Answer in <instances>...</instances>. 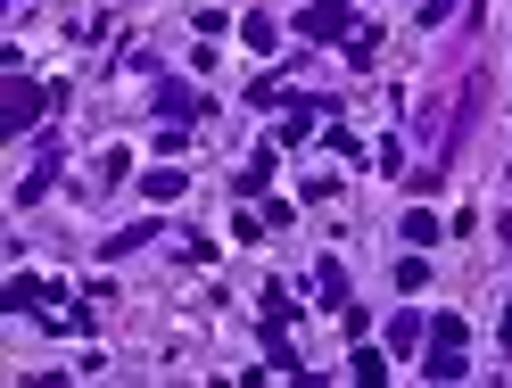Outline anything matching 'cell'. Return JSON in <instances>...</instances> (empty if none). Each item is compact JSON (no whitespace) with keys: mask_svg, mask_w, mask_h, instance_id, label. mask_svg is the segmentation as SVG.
<instances>
[{"mask_svg":"<svg viewBox=\"0 0 512 388\" xmlns=\"http://www.w3.org/2000/svg\"><path fill=\"white\" fill-rule=\"evenodd\" d=\"M430 380H463V322L455 314H438L430 322V364H422Z\"/></svg>","mask_w":512,"mask_h":388,"instance_id":"6da1fadb","label":"cell"},{"mask_svg":"<svg viewBox=\"0 0 512 388\" xmlns=\"http://www.w3.org/2000/svg\"><path fill=\"white\" fill-rule=\"evenodd\" d=\"M157 108H166V116H190V108H199V91H182V83H166V91H157Z\"/></svg>","mask_w":512,"mask_h":388,"instance_id":"5b68a950","label":"cell"},{"mask_svg":"<svg viewBox=\"0 0 512 388\" xmlns=\"http://www.w3.org/2000/svg\"><path fill=\"white\" fill-rule=\"evenodd\" d=\"M306 34L323 42V34H347V0H314L306 9Z\"/></svg>","mask_w":512,"mask_h":388,"instance_id":"3957f363","label":"cell"},{"mask_svg":"<svg viewBox=\"0 0 512 388\" xmlns=\"http://www.w3.org/2000/svg\"><path fill=\"white\" fill-rule=\"evenodd\" d=\"M504 347H512V314H504Z\"/></svg>","mask_w":512,"mask_h":388,"instance_id":"8992f818","label":"cell"},{"mask_svg":"<svg viewBox=\"0 0 512 388\" xmlns=\"http://www.w3.org/2000/svg\"><path fill=\"white\" fill-rule=\"evenodd\" d=\"M504 240H512V223H504Z\"/></svg>","mask_w":512,"mask_h":388,"instance_id":"52a82bcc","label":"cell"},{"mask_svg":"<svg viewBox=\"0 0 512 388\" xmlns=\"http://www.w3.org/2000/svg\"><path fill=\"white\" fill-rule=\"evenodd\" d=\"M422 331H430V322H413V314H397V322H389V347H397V355H413V339H422Z\"/></svg>","mask_w":512,"mask_h":388,"instance_id":"277c9868","label":"cell"},{"mask_svg":"<svg viewBox=\"0 0 512 388\" xmlns=\"http://www.w3.org/2000/svg\"><path fill=\"white\" fill-rule=\"evenodd\" d=\"M34 116H42V91H34V83H9V108H0V133H25Z\"/></svg>","mask_w":512,"mask_h":388,"instance_id":"7a4b0ae2","label":"cell"}]
</instances>
